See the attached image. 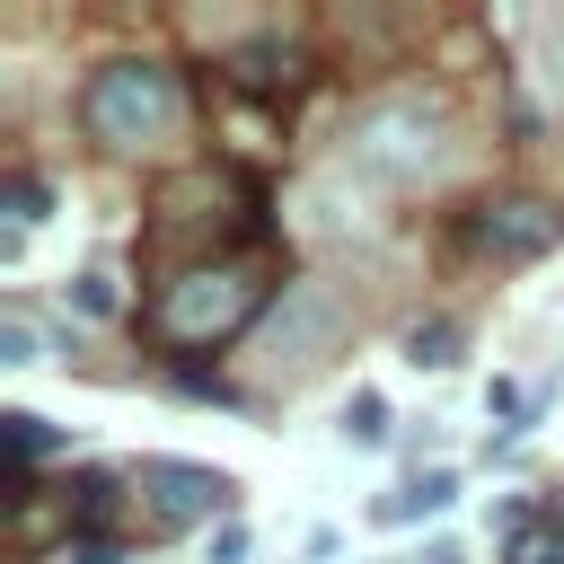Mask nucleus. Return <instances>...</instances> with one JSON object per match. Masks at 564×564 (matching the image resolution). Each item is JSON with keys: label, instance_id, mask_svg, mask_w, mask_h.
I'll return each instance as SVG.
<instances>
[{"label": "nucleus", "instance_id": "4", "mask_svg": "<svg viewBox=\"0 0 564 564\" xmlns=\"http://www.w3.org/2000/svg\"><path fill=\"white\" fill-rule=\"evenodd\" d=\"M344 326H352V300H344L326 273H300V282H282V300L264 308V326H256V344H247V370H256V379H308V370L344 344Z\"/></svg>", "mask_w": 564, "mask_h": 564}, {"label": "nucleus", "instance_id": "1", "mask_svg": "<svg viewBox=\"0 0 564 564\" xmlns=\"http://www.w3.org/2000/svg\"><path fill=\"white\" fill-rule=\"evenodd\" d=\"M344 167L379 185H423L449 167V106L432 88H370L344 115Z\"/></svg>", "mask_w": 564, "mask_h": 564}, {"label": "nucleus", "instance_id": "12", "mask_svg": "<svg viewBox=\"0 0 564 564\" xmlns=\"http://www.w3.org/2000/svg\"><path fill=\"white\" fill-rule=\"evenodd\" d=\"M502 564H564V520H511V555Z\"/></svg>", "mask_w": 564, "mask_h": 564}, {"label": "nucleus", "instance_id": "19", "mask_svg": "<svg viewBox=\"0 0 564 564\" xmlns=\"http://www.w3.org/2000/svg\"><path fill=\"white\" fill-rule=\"evenodd\" d=\"M414 564H467V555H458V546H423Z\"/></svg>", "mask_w": 564, "mask_h": 564}, {"label": "nucleus", "instance_id": "9", "mask_svg": "<svg viewBox=\"0 0 564 564\" xmlns=\"http://www.w3.org/2000/svg\"><path fill=\"white\" fill-rule=\"evenodd\" d=\"M0 441H9V467H18V476H26L44 449H62V432H53L44 414H26V405H9V414H0Z\"/></svg>", "mask_w": 564, "mask_h": 564}, {"label": "nucleus", "instance_id": "8", "mask_svg": "<svg viewBox=\"0 0 564 564\" xmlns=\"http://www.w3.org/2000/svg\"><path fill=\"white\" fill-rule=\"evenodd\" d=\"M458 502V476L449 467H432V476H414L405 494H379L370 502V520H432V511H449Z\"/></svg>", "mask_w": 564, "mask_h": 564}, {"label": "nucleus", "instance_id": "5", "mask_svg": "<svg viewBox=\"0 0 564 564\" xmlns=\"http://www.w3.org/2000/svg\"><path fill=\"white\" fill-rule=\"evenodd\" d=\"M555 238H564V212L546 194H485L467 212V247L494 256V264H538Z\"/></svg>", "mask_w": 564, "mask_h": 564}, {"label": "nucleus", "instance_id": "6", "mask_svg": "<svg viewBox=\"0 0 564 564\" xmlns=\"http://www.w3.org/2000/svg\"><path fill=\"white\" fill-rule=\"evenodd\" d=\"M132 494H141L150 529H194V520L229 511L238 485H229L220 467H203V458H141V467H132Z\"/></svg>", "mask_w": 564, "mask_h": 564}, {"label": "nucleus", "instance_id": "7", "mask_svg": "<svg viewBox=\"0 0 564 564\" xmlns=\"http://www.w3.org/2000/svg\"><path fill=\"white\" fill-rule=\"evenodd\" d=\"M229 79L256 88V97H282V88L308 79V53L291 35H247V44H229Z\"/></svg>", "mask_w": 564, "mask_h": 564}, {"label": "nucleus", "instance_id": "16", "mask_svg": "<svg viewBox=\"0 0 564 564\" xmlns=\"http://www.w3.org/2000/svg\"><path fill=\"white\" fill-rule=\"evenodd\" d=\"M70 308L79 317H115V273H79L70 282Z\"/></svg>", "mask_w": 564, "mask_h": 564}, {"label": "nucleus", "instance_id": "11", "mask_svg": "<svg viewBox=\"0 0 564 564\" xmlns=\"http://www.w3.org/2000/svg\"><path fill=\"white\" fill-rule=\"evenodd\" d=\"M405 361H414V370H449V361H458V317H423V326L405 335Z\"/></svg>", "mask_w": 564, "mask_h": 564}, {"label": "nucleus", "instance_id": "10", "mask_svg": "<svg viewBox=\"0 0 564 564\" xmlns=\"http://www.w3.org/2000/svg\"><path fill=\"white\" fill-rule=\"evenodd\" d=\"M0 212H9V238H18V229H35V220L53 212V185L26 176V167H9V176H0Z\"/></svg>", "mask_w": 564, "mask_h": 564}, {"label": "nucleus", "instance_id": "14", "mask_svg": "<svg viewBox=\"0 0 564 564\" xmlns=\"http://www.w3.org/2000/svg\"><path fill=\"white\" fill-rule=\"evenodd\" d=\"M0 361H9V370H26V361H44V335H35V317H18V308L0 317Z\"/></svg>", "mask_w": 564, "mask_h": 564}, {"label": "nucleus", "instance_id": "18", "mask_svg": "<svg viewBox=\"0 0 564 564\" xmlns=\"http://www.w3.org/2000/svg\"><path fill=\"white\" fill-rule=\"evenodd\" d=\"M212 564H247V529H238V520L212 538Z\"/></svg>", "mask_w": 564, "mask_h": 564}, {"label": "nucleus", "instance_id": "3", "mask_svg": "<svg viewBox=\"0 0 564 564\" xmlns=\"http://www.w3.org/2000/svg\"><path fill=\"white\" fill-rule=\"evenodd\" d=\"M256 308H264V273H256V264H238V256H220V264L194 256L185 273L159 282V300H150V335L176 344V352H194V344H229Z\"/></svg>", "mask_w": 564, "mask_h": 564}, {"label": "nucleus", "instance_id": "13", "mask_svg": "<svg viewBox=\"0 0 564 564\" xmlns=\"http://www.w3.org/2000/svg\"><path fill=\"white\" fill-rule=\"evenodd\" d=\"M344 441H361V449L388 441V397H379V388H352V397H344Z\"/></svg>", "mask_w": 564, "mask_h": 564}, {"label": "nucleus", "instance_id": "2", "mask_svg": "<svg viewBox=\"0 0 564 564\" xmlns=\"http://www.w3.org/2000/svg\"><path fill=\"white\" fill-rule=\"evenodd\" d=\"M176 115H185V88H176V70H167V62H150V53L97 62V70L79 79V132H88L97 150H115V159H132V150L167 141V132H176Z\"/></svg>", "mask_w": 564, "mask_h": 564}, {"label": "nucleus", "instance_id": "15", "mask_svg": "<svg viewBox=\"0 0 564 564\" xmlns=\"http://www.w3.org/2000/svg\"><path fill=\"white\" fill-rule=\"evenodd\" d=\"M538 70H546V88L564 97V9H555V18H538Z\"/></svg>", "mask_w": 564, "mask_h": 564}, {"label": "nucleus", "instance_id": "17", "mask_svg": "<svg viewBox=\"0 0 564 564\" xmlns=\"http://www.w3.org/2000/svg\"><path fill=\"white\" fill-rule=\"evenodd\" d=\"M62 564H123V546H115V538H70Z\"/></svg>", "mask_w": 564, "mask_h": 564}]
</instances>
